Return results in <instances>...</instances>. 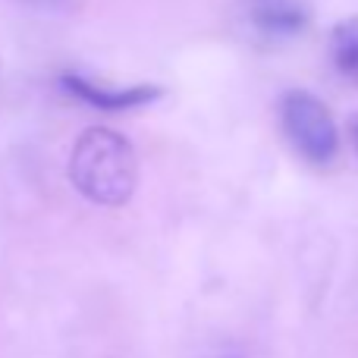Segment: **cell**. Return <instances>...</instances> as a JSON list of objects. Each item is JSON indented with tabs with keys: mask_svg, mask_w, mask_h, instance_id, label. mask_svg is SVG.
Instances as JSON below:
<instances>
[{
	"mask_svg": "<svg viewBox=\"0 0 358 358\" xmlns=\"http://www.w3.org/2000/svg\"><path fill=\"white\" fill-rule=\"evenodd\" d=\"M69 179L88 201L120 208L138 182V157L120 132L94 126L79 136L69 155Z\"/></svg>",
	"mask_w": 358,
	"mask_h": 358,
	"instance_id": "1",
	"label": "cell"
},
{
	"mask_svg": "<svg viewBox=\"0 0 358 358\" xmlns=\"http://www.w3.org/2000/svg\"><path fill=\"white\" fill-rule=\"evenodd\" d=\"M29 6H38V10H63V6H69L73 0H25Z\"/></svg>",
	"mask_w": 358,
	"mask_h": 358,
	"instance_id": "6",
	"label": "cell"
},
{
	"mask_svg": "<svg viewBox=\"0 0 358 358\" xmlns=\"http://www.w3.org/2000/svg\"><path fill=\"white\" fill-rule=\"evenodd\" d=\"M283 129L296 151L311 164H330L340 151V129L330 110L308 92H289L280 104Z\"/></svg>",
	"mask_w": 358,
	"mask_h": 358,
	"instance_id": "2",
	"label": "cell"
},
{
	"mask_svg": "<svg viewBox=\"0 0 358 358\" xmlns=\"http://www.w3.org/2000/svg\"><path fill=\"white\" fill-rule=\"evenodd\" d=\"M252 19L267 35H296L308 22L305 0H248Z\"/></svg>",
	"mask_w": 358,
	"mask_h": 358,
	"instance_id": "4",
	"label": "cell"
},
{
	"mask_svg": "<svg viewBox=\"0 0 358 358\" xmlns=\"http://www.w3.org/2000/svg\"><path fill=\"white\" fill-rule=\"evenodd\" d=\"M349 136H352V145L358 151V117H352V126H349Z\"/></svg>",
	"mask_w": 358,
	"mask_h": 358,
	"instance_id": "7",
	"label": "cell"
},
{
	"mask_svg": "<svg viewBox=\"0 0 358 358\" xmlns=\"http://www.w3.org/2000/svg\"><path fill=\"white\" fill-rule=\"evenodd\" d=\"M330 60L336 73L358 82V19H346L330 35Z\"/></svg>",
	"mask_w": 358,
	"mask_h": 358,
	"instance_id": "5",
	"label": "cell"
},
{
	"mask_svg": "<svg viewBox=\"0 0 358 358\" xmlns=\"http://www.w3.org/2000/svg\"><path fill=\"white\" fill-rule=\"evenodd\" d=\"M60 85L66 88L69 94H76L79 101L92 107H101V110H129V107H138V104H148L161 94V88L155 85H142V88H123V92H107V88H98L94 82L82 79L76 73H66L60 79Z\"/></svg>",
	"mask_w": 358,
	"mask_h": 358,
	"instance_id": "3",
	"label": "cell"
}]
</instances>
